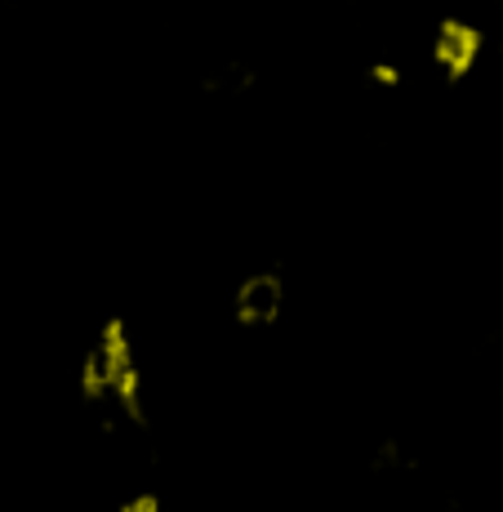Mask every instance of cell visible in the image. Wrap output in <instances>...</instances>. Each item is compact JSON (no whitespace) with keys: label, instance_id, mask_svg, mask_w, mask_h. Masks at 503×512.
Returning a JSON list of instances; mask_svg holds the SVG:
<instances>
[{"label":"cell","instance_id":"obj_1","mask_svg":"<svg viewBox=\"0 0 503 512\" xmlns=\"http://www.w3.org/2000/svg\"><path fill=\"white\" fill-rule=\"evenodd\" d=\"M285 303H290V285L276 268L245 272L232 290V321L250 334L276 330L285 321Z\"/></svg>","mask_w":503,"mask_h":512},{"label":"cell","instance_id":"obj_2","mask_svg":"<svg viewBox=\"0 0 503 512\" xmlns=\"http://www.w3.org/2000/svg\"><path fill=\"white\" fill-rule=\"evenodd\" d=\"M481 54V27H468L459 18H446V23L432 32V63L446 81H459V76L472 72Z\"/></svg>","mask_w":503,"mask_h":512}]
</instances>
